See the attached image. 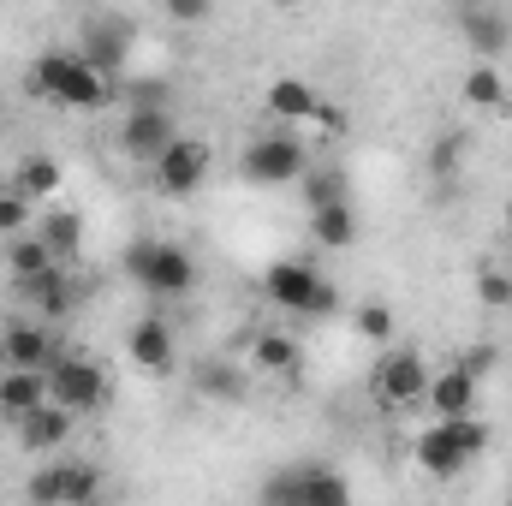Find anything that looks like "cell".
I'll return each mask as SVG.
<instances>
[{"instance_id":"cell-3","label":"cell","mask_w":512,"mask_h":506,"mask_svg":"<svg viewBox=\"0 0 512 506\" xmlns=\"http://www.w3.org/2000/svg\"><path fill=\"white\" fill-rule=\"evenodd\" d=\"M126 280L149 298H185L197 286V262L167 245V239H131L126 245Z\"/></svg>"},{"instance_id":"cell-31","label":"cell","mask_w":512,"mask_h":506,"mask_svg":"<svg viewBox=\"0 0 512 506\" xmlns=\"http://www.w3.org/2000/svg\"><path fill=\"white\" fill-rule=\"evenodd\" d=\"M477 298H483L489 310H507V304H512V274H501V268H483V274H477Z\"/></svg>"},{"instance_id":"cell-10","label":"cell","mask_w":512,"mask_h":506,"mask_svg":"<svg viewBox=\"0 0 512 506\" xmlns=\"http://www.w3.org/2000/svg\"><path fill=\"white\" fill-rule=\"evenodd\" d=\"M203 173H209V149L197 137H173L167 155L155 161V191L161 197H191L203 185Z\"/></svg>"},{"instance_id":"cell-34","label":"cell","mask_w":512,"mask_h":506,"mask_svg":"<svg viewBox=\"0 0 512 506\" xmlns=\"http://www.w3.org/2000/svg\"><path fill=\"white\" fill-rule=\"evenodd\" d=\"M126 108H167V84H155V78L131 84V90H126Z\"/></svg>"},{"instance_id":"cell-4","label":"cell","mask_w":512,"mask_h":506,"mask_svg":"<svg viewBox=\"0 0 512 506\" xmlns=\"http://www.w3.org/2000/svg\"><path fill=\"white\" fill-rule=\"evenodd\" d=\"M262 292H268V304H280V310H292V316H334V310H340L334 280H328L322 268L298 262V256L274 262V268L262 274Z\"/></svg>"},{"instance_id":"cell-16","label":"cell","mask_w":512,"mask_h":506,"mask_svg":"<svg viewBox=\"0 0 512 506\" xmlns=\"http://www.w3.org/2000/svg\"><path fill=\"white\" fill-rule=\"evenodd\" d=\"M477 387L483 381L471 376V370H441V376H429V405H435V423H453V417H471V405H477Z\"/></svg>"},{"instance_id":"cell-21","label":"cell","mask_w":512,"mask_h":506,"mask_svg":"<svg viewBox=\"0 0 512 506\" xmlns=\"http://www.w3.org/2000/svg\"><path fill=\"white\" fill-rule=\"evenodd\" d=\"M6 268H12L18 286H30V280H42V274L60 268V262L48 256V245H42L36 233H18V239H6Z\"/></svg>"},{"instance_id":"cell-5","label":"cell","mask_w":512,"mask_h":506,"mask_svg":"<svg viewBox=\"0 0 512 506\" xmlns=\"http://www.w3.org/2000/svg\"><path fill=\"white\" fill-rule=\"evenodd\" d=\"M245 179L251 185H298L310 173V155H304V131L280 126V131H256L245 143Z\"/></svg>"},{"instance_id":"cell-33","label":"cell","mask_w":512,"mask_h":506,"mask_svg":"<svg viewBox=\"0 0 512 506\" xmlns=\"http://www.w3.org/2000/svg\"><path fill=\"white\" fill-rule=\"evenodd\" d=\"M24 221H30V203L18 191H0V239H18Z\"/></svg>"},{"instance_id":"cell-17","label":"cell","mask_w":512,"mask_h":506,"mask_svg":"<svg viewBox=\"0 0 512 506\" xmlns=\"http://www.w3.org/2000/svg\"><path fill=\"white\" fill-rule=\"evenodd\" d=\"M12 435H18V447H24V453H54V447H66V435H72V411L42 405V411L18 417V423H12Z\"/></svg>"},{"instance_id":"cell-13","label":"cell","mask_w":512,"mask_h":506,"mask_svg":"<svg viewBox=\"0 0 512 506\" xmlns=\"http://www.w3.org/2000/svg\"><path fill=\"white\" fill-rule=\"evenodd\" d=\"M54 358H60V352H54V340H48L42 322H6V328H0V364H6V370H36V376H48Z\"/></svg>"},{"instance_id":"cell-2","label":"cell","mask_w":512,"mask_h":506,"mask_svg":"<svg viewBox=\"0 0 512 506\" xmlns=\"http://www.w3.org/2000/svg\"><path fill=\"white\" fill-rule=\"evenodd\" d=\"M483 447H489V423L471 411V417H453V423H435V429H423L411 453H417L423 477H441V483H453V477H465V465H471V459H483Z\"/></svg>"},{"instance_id":"cell-7","label":"cell","mask_w":512,"mask_h":506,"mask_svg":"<svg viewBox=\"0 0 512 506\" xmlns=\"http://www.w3.org/2000/svg\"><path fill=\"white\" fill-rule=\"evenodd\" d=\"M131 42H137V24H131L126 12H90V18H84V30H78V54H84V66H90V72H102L108 84L126 72Z\"/></svg>"},{"instance_id":"cell-30","label":"cell","mask_w":512,"mask_h":506,"mask_svg":"<svg viewBox=\"0 0 512 506\" xmlns=\"http://www.w3.org/2000/svg\"><path fill=\"white\" fill-rule=\"evenodd\" d=\"M352 328H358L370 346H387V340H393V310H387V304H358Z\"/></svg>"},{"instance_id":"cell-22","label":"cell","mask_w":512,"mask_h":506,"mask_svg":"<svg viewBox=\"0 0 512 506\" xmlns=\"http://www.w3.org/2000/svg\"><path fill=\"white\" fill-rule=\"evenodd\" d=\"M42 245H48V256L66 268L72 256H78V245H84V215H72V209H54L48 221H42V233H36Z\"/></svg>"},{"instance_id":"cell-15","label":"cell","mask_w":512,"mask_h":506,"mask_svg":"<svg viewBox=\"0 0 512 506\" xmlns=\"http://www.w3.org/2000/svg\"><path fill=\"white\" fill-rule=\"evenodd\" d=\"M268 114H274V120H286V126L334 120V114H328V102H322V90H316V84H304V78H274V84H268Z\"/></svg>"},{"instance_id":"cell-39","label":"cell","mask_w":512,"mask_h":506,"mask_svg":"<svg viewBox=\"0 0 512 506\" xmlns=\"http://www.w3.org/2000/svg\"><path fill=\"white\" fill-rule=\"evenodd\" d=\"M507 506H512V495H507Z\"/></svg>"},{"instance_id":"cell-25","label":"cell","mask_w":512,"mask_h":506,"mask_svg":"<svg viewBox=\"0 0 512 506\" xmlns=\"http://www.w3.org/2000/svg\"><path fill=\"white\" fill-rule=\"evenodd\" d=\"M251 364L268 370V376H292V370H298V340H292V334H256Z\"/></svg>"},{"instance_id":"cell-29","label":"cell","mask_w":512,"mask_h":506,"mask_svg":"<svg viewBox=\"0 0 512 506\" xmlns=\"http://www.w3.org/2000/svg\"><path fill=\"white\" fill-rule=\"evenodd\" d=\"M298 501H304V477H298V465L268 471V483L256 489V506H298Z\"/></svg>"},{"instance_id":"cell-19","label":"cell","mask_w":512,"mask_h":506,"mask_svg":"<svg viewBox=\"0 0 512 506\" xmlns=\"http://www.w3.org/2000/svg\"><path fill=\"white\" fill-rule=\"evenodd\" d=\"M310 239H316L322 251H346V245H358V209H352V203L316 209V215H310Z\"/></svg>"},{"instance_id":"cell-9","label":"cell","mask_w":512,"mask_h":506,"mask_svg":"<svg viewBox=\"0 0 512 506\" xmlns=\"http://www.w3.org/2000/svg\"><path fill=\"white\" fill-rule=\"evenodd\" d=\"M173 137H179V126H173L167 108H126V120H120V149L131 161H149V167L167 155Z\"/></svg>"},{"instance_id":"cell-27","label":"cell","mask_w":512,"mask_h":506,"mask_svg":"<svg viewBox=\"0 0 512 506\" xmlns=\"http://www.w3.org/2000/svg\"><path fill=\"white\" fill-rule=\"evenodd\" d=\"M24 298H36V304H42V316H48V322H60V316L72 310V280H66V268H48L42 280H30V286H24Z\"/></svg>"},{"instance_id":"cell-6","label":"cell","mask_w":512,"mask_h":506,"mask_svg":"<svg viewBox=\"0 0 512 506\" xmlns=\"http://www.w3.org/2000/svg\"><path fill=\"white\" fill-rule=\"evenodd\" d=\"M108 393H114L108 370H102V364H90V358H78V352H60V358L48 364V405L72 411V417L102 411V405H108Z\"/></svg>"},{"instance_id":"cell-14","label":"cell","mask_w":512,"mask_h":506,"mask_svg":"<svg viewBox=\"0 0 512 506\" xmlns=\"http://www.w3.org/2000/svg\"><path fill=\"white\" fill-rule=\"evenodd\" d=\"M126 352H131V364H137V370H149V376H173V364H179V352H173V328H167L161 316L131 322Z\"/></svg>"},{"instance_id":"cell-28","label":"cell","mask_w":512,"mask_h":506,"mask_svg":"<svg viewBox=\"0 0 512 506\" xmlns=\"http://www.w3.org/2000/svg\"><path fill=\"white\" fill-rule=\"evenodd\" d=\"M465 102H471V108H501V102H507V78H501L495 66H471V78H465Z\"/></svg>"},{"instance_id":"cell-18","label":"cell","mask_w":512,"mask_h":506,"mask_svg":"<svg viewBox=\"0 0 512 506\" xmlns=\"http://www.w3.org/2000/svg\"><path fill=\"white\" fill-rule=\"evenodd\" d=\"M42 405H48V376H36V370H0V417L6 423H18V417H30Z\"/></svg>"},{"instance_id":"cell-8","label":"cell","mask_w":512,"mask_h":506,"mask_svg":"<svg viewBox=\"0 0 512 506\" xmlns=\"http://www.w3.org/2000/svg\"><path fill=\"white\" fill-rule=\"evenodd\" d=\"M96 489H102V471L90 459H54L30 477L24 495H30V506H84L96 501Z\"/></svg>"},{"instance_id":"cell-20","label":"cell","mask_w":512,"mask_h":506,"mask_svg":"<svg viewBox=\"0 0 512 506\" xmlns=\"http://www.w3.org/2000/svg\"><path fill=\"white\" fill-rule=\"evenodd\" d=\"M197 393H203V399L239 405V399L251 393V376H245L239 364H227V358H209V364H197Z\"/></svg>"},{"instance_id":"cell-26","label":"cell","mask_w":512,"mask_h":506,"mask_svg":"<svg viewBox=\"0 0 512 506\" xmlns=\"http://www.w3.org/2000/svg\"><path fill=\"white\" fill-rule=\"evenodd\" d=\"M298 185H304V203H310V215H316V209H334V203H352V197H346L352 185H346V173H340V167H310Z\"/></svg>"},{"instance_id":"cell-38","label":"cell","mask_w":512,"mask_h":506,"mask_svg":"<svg viewBox=\"0 0 512 506\" xmlns=\"http://www.w3.org/2000/svg\"><path fill=\"white\" fill-rule=\"evenodd\" d=\"M507 245H512V227H507Z\"/></svg>"},{"instance_id":"cell-23","label":"cell","mask_w":512,"mask_h":506,"mask_svg":"<svg viewBox=\"0 0 512 506\" xmlns=\"http://www.w3.org/2000/svg\"><path fill=\"white\" fill-rule=\"evenodd\" d=\"M298 477H304V501L298 506H352V489H346V477L334 465H298Z\"/></svg>"},{"instance_id":"cell-37","label":"cell","mask_w":512,"mask_h":506,"mask_svg":"<svg viewBox=\"0 0 512 506\" xmlns=\"http://www.w3.org/2000/svg\"><path fill=\"white\" fill-rule=\"evenodd\" d=\"M84 506H102V501H84Z\"/></svg>"},{"instance_id":"cell-36","label":"cell","mask_w":512,"mask_h":506,"mask_svg":"<svg viewBox=\"0 0 512 506\" xmlns=\"http://www.w3.org/2000/svg\"><path fill=\"white\" fill-rule=\"evenodd\" d=\"M459 370H471V376L483 381L489 370H495V346H477V352H465V358H459Z\"/></svg>"},{"instance_id":"cell-1","label":"cell","mask_w":512,"mask_h":506,"mask_svg":"<svg viewBox=\"0 0 512 506\" xmlns=\"http://www.w3.org/2000/svg\"><path fill=\"white\" fill-rule=\"evenodd\" d=\"M30 90L54 108H72V114H96V108L114 102V84L102 72H90L78 48H48L30 72Z\"/></svg>"},{"instance_id":"cell-11","label":"cell","mask_w":512,"mask_h":506,"mask_svg":"<svg viewBox=\"0 0 512 506\" xmlns=\"http://www.w3.org/2000/svg\"><path fill=\"white\" fill-rule=\"evenodd\" d=\"M459 36L477 54V66H495L512 48V12H501V6H459Z\"/></svg>"},{"instance_id":"cell-32","label":"cell","mask_w":512,"mask_h":506,"mask_svg":"<svg viewBox=\"0 0 512 506\" xmlns=\"http://www.w3.org/2000/svg\"><path fill=\"white\" fill-rule=\"evenodd\" d=\"M459 155H465V137H459V131L435 137V149H429V173H435V179H447V173L459 167Z\"/></svg>"},{"instance_id":"cell-35","label":"cell","mask_w":512,"mask_h":506,"mask_svg":"<svg viewBox=\"0 0 512 506\" xmlns=\"http://www.w3.org/2000/svg\"><path fill=\"white\" fill-rule=\"evenodd\" d=\"M167 18H179V24H203L209 6H203V0H167Z\"/></svg>"},{"instance_id":"cell-12","label":"cell","mask_w":512,"mask_h":506,"mask_svg":"<svg viewBox=\"0 0 512 506\" xmlns=\"http://www.w3.org/2000/svg\"><path fill=\"white\" fill-rule=\"evenodd\" d=\"M423 393H429V364H423L411 346L387 352L382 364H376V399H382V405H417Z\"/></svg>"},{"instance_id":"cell-24","label":"cell","mask_w":512,"mask_h":506,"mask_svg":"<svg viewBox=\"0 0 512 506\" xmlns=\"http://www.w3.org/2000/svg\"><path fill=\"white\" fill-rule=\"evenodd\" d=\"M12 191H18L24 203H42L48 191H60V167H54L48 155H24L18 173H12Z\"/></svg>"}]
</instances>
